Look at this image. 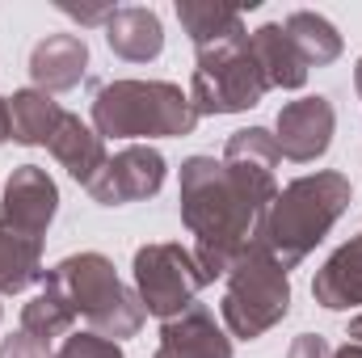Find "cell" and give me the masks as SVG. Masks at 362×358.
Listing matches in <instances>:
<instances>
[{
	"mask_svg": "<svg viewBox=\"0 0 362 358\" xmlns=\"http://www.w3.org/2000/svg\"><path fill=\"white\" fill-rule=\"evenodd\" d=\"M286 358H333V350H329V342H325L320 333H299V337L291 342Z\"/></svg>",
	"mask_w": 362,
	"mask_h": 358,
	"instance_id": "obj_24",
	"label": "cell"
},
{
	"mask_svg": "<svg viewBox=\"0 0 362 358\" xmlns=\"http://www.w3.org/2000/svg\"><path fill=\"white\" fill-rule=\"evenodd\" d=\"M346 337H350L354 346H362V312L354 316V321H350V333H346Z\"/></svg>",
	"mask_w": 362,
	"mask_h": 358,
	"instance_id": "obj_26",
	"label": "cell"
},
{
	"mask_svg": "<svg viewBox=\"0 0 362 358\" xmlns=\"http://www.w3.org/2000/svg\"><path fill=\"white\" fill-rule=\"evenodd\" d=\"M135 295L144 304L148 316L173 321L185 308L198 304V291L206 287V274L194 262V249H185L177 241H156L135 249Z\"/></svg>",
	"mask_w": 362,
	"mask_h": 358,
	"instance_id": "obj_7",
	"label": "cell"
},
{
	"mask_svg": "<svg viewBox=\"0 0 362 358\" xmlns=\"http://www.w3.org/2000/svg\"><path fill=\"white\" fill-rule=\"evenodd\" d=\"M274 144H278V156L295 161V165H308V161H320L333 144V131H337V114H333V101L329 97H299V101H286L278 110V122H274Z\"/></svg>",
	"mask_w": 362,
	"mask_h": 358,
	"instance_id": "obj_10",
	"label": "cell"
},
{
	"mask_svg": "<svg viewBox=\"0 0 362 358\" xmlns=\"http://www.w3.org/2000/svg\"><path fill=\"white\" fill-rule=\"evenodd\" d=\"M177 21L185 25L189 42H194L198 51L219 47V42H232V38H245V17H240V8H228V4L181 0L177 4Z\"/></svg>",
	"mask_w": 362,
	"mask_h": 358,
	"instance_id": "obj_18",
	"label": "cell"
},
{
	"mask_svg": "<svg viewBox=\"0 0 362 358\" xmlns=\"http://www.w3.org/2000/svg\"><path fill=\"white\" fill-rule=\"evenodd\" d=\"M64 105L42 89H21L8 97V139L25 148H47L55 127L64 122Z\"/></svg>",
	"mask_w": 362,
	"mask_h": 358,
	"instance_id": "obj_16",
	"label": "cell"
},
{
	"mask_svg": "<svg viewBox=\"0 0 362 358\" xmlns=\"http://www.w3.org/2000/svg\"><path fill=\"white\" fill-rule=\"evenodd\" d=\"M89 47L81 34H47L30 51V81L42 93H68L85 81Z\"/></svg>",
	"mask_w": 362,
	"mask_h": 358,
	"instance_id": "obj_12",
	"label": "cell"
},
{
	"mask_svg": "<svg viewBox=\"0 0 362 358\" xmlns=\"http://www.w3.org/2000/svg\"><path fill=\"white\" fill-rule=\"evenodd\" d=\"M72 325H76V312H72V304L55 291V287H47L42 282V291L21 308V329L30 333V337H38V342H55V337H68L72 333Z\"/></svg>",
	"mask_w": 362,
	"mask_h": 358,
	"instance_id": "obj_21",
	"label": "cell"
},
{
	"mask_svg": "<svg viewBox=\"0 0 362 358\" xmlns=\"http://www.w3.org/2000/svg\"><path fill=\"white\" fill-rule=\"evenodd\" d=\"M105 42L118 59L148 64L165 51V30H160V17L152 8L127 4V8H114V17L105 21Z\"/></svg>",
	"mask_w": 362,
	"mask_h": 358,
	"instance_id": "obj_13",
	"label": "cell"
},
{
	"mask_svg": "<svg viewBox=\"0 0 362 358\" xmlns=\"http://www.w3.org/2000/svg\"><path fill=\"white\" fill-rule=\"evenodd\" d=\"M354 89H358V97H362V55H358V68H354Z\"/></svg>",
	"mask_w": 362,
	"mask_h": 358,
	"instance_id": "obj_28",
	"label": "cell"
},
{
	"mask_svg": "<svg viewBox=\"0 0 362 358\" xmlns=\"http://www.w3.org/2000/svg\"><path fill=\"white\" fill-rule=\"evenodd\" d=\"M350 198H354V185L346 173H337V169L303 173L286 190H278V198L262 219L257 241L270 249V258L282 270H295L329 236V228L350 211Z\"/></svg>",
	"mask_w": 362,
	"mask_h": 358,
	"instance_id": "obj_2",
	"label": "cell"
},
{
	"mask_svg": "<svg viewBox=\"0 0 362 358\" xmlns=\"http://www.w3.org/2000/svg\"><path fill=\"white\" fill-rule=\"evenodd\" d=\"M278 144L266 127L236 131L223 156H189L181 165V224L194 236V262L206 282L228 278L236 258L257 241L278 198Z\"/></svg>",
	"mask_w": 362,
	"mask_h": 358,
	"instance_id": "obj_1",
	"label": "cell"
},
{
	"mask_svg": "<svg viewBox=\"0 0 362 358\" xmlns=\"http://www.w3.org/2000/svg\"><path fill=\"white\" fill-rule=\"evenodd\" d=\"M8 139V97H0V144Z\"/></svg>",
	"mask_w": 362,
	"mask_h": 358,
	"instance_id": "obj_25",
	"label": "cell"
},
{
	"mask_svg": "<svg viewBox=\"0 0 362 358\" xmlns=\"http://www.w3.org/2000/svg\"><path fill=\"white\" fill-rule=\"evenodd\" d=\"M165 185V156L148 144H131L105 161V169L89 181V198L97 207H127L160 194Z\"/></svg>",
	"mask_w": 362,
	"mask_h": 358,
	"instance_id": "obj_9",
	"label": "cell"
},
{
	"mask_svg": "<svg viewBox=\"0 0 362 358\" xmlns=\"http://www.w3.org/2000/svg\"><path fill=\"white\" fill-rule=\"evenodd\" d=\"M249 47H253V55H257V64H262L270 89H303V81H308V64L299 59V51L291 47L286 30H282L278 21L262 25L257 34H249Z\"/></svg>",
	"mask_w": 362,
	"mask_h": 358,
	"instance_id": "obj_17",
	"label": "cell"
},
{
	"mask_svg": "<svg viewBox=\"0 0 362 358\" xmlns=\"http://www.w3.org/2000/svg\"><path fill=\"white\" fill-rule=\"evenodd\" d=\"M266 93H270V81H266V72H262V64L249 47V34L198 51V68H194V81H189V105H194L198 118L202 114L253 110V105H262Z\"/></svg>",
	"mask_w": 362,
	"mask_h": 358,
	"instance_id": "obj_6",
	"label": "cell"
},
{
	"mask_svg": "<svg viewBox=\"0 0 362 358\" xmlns=\"http://www.w3.org/2000/svg\"><path fill=\"white\" fill-rule=\"evenodd\" d=\"M55 211H59V185L51 181L47 169L38 165L13 169V178L4 181V198H0V232L42 241Z\"/></svg>",
	"mask_w": 362,
	"mask_h": 358,
	"instance_id": "obj_8",
	"label": "cell"
},
{
	"mask_svg": "<svg viewBox=\"0 0 362 358\" xmlns=\"http://www.w3.org/2000/svg\"><path fill=\"white\" fill-rule=\"evenodd\" d=\"M156 358H232V337L215 325L206 304H194L181 316L165 321Z\"/></svg>",
	"mask_w": 362,
	"mask_h": 358,
	"instance_id": "obj_11",
	"label": "cell"
},
{
	"mask_svg": "<svg viewBox=\"0 0 362 358\" xmlns=\"http://www.w3.org/2000/svg\"><path fill=\"white\" fill-rule=\"evenodd\" d=\"M47 152H51L72 178L81 181L85 190H89V181L105 169V161H110V156H105V139L93 131L89 122H81L76 114H64V122L55 127Z\"/></svg>",
	"mask_w": 362,
	"mask_h": 358,
	"instance_id": "obj_14",
	"label": "cell"
},
{
	"mask_svg": "<svg viewBox=\"0 0 362 358\" xmlns=\"http://www.w3.org/2000/svg\"><path fill=\"white\" fill-rule=\"evenodd\" d=\"M55 358H122V350H118V342L97 337V333H68Z\"/></svg>",
	"mask_w": 362,
	"mask_h": 358,
	"instance_id": "obj_22",
	"label": "cell"
},
{
	"mask_svg": "<svg viewBox=\"0 0 362 358\" xmlns=\"http://www.w3.org/2000/svg\"><path fill=\"white\" fill-rule=\"evenodd\" d=\"M42 282L55 287L72 304L76 321L81 316L89 321V329L97 337L122 342V337H135L144 329V316L148 312H144L139 295L114 274V262L101 258V253H72V258H64L55 270H47Z\"/></svg>",
	"mask_w": 362,
	"mask_h": 358,
	"instance_id": "obj_4",
	"label": "cell"
},
{
	"mask_svg": "<svg viewBox=\"0 0 362 358\" xmlns=\"http://www.w3.org/2000/svg\"><path fill=\"white\" fill-rule=\"evenodd\" d=\"M42 278V241L0 232V295H17Z\"/></svg>",
	"mask_w": 362,
	"mask_h": 358,
	"instance_id": "obj_20",
	"label": "cell"
},
{
	"mask_svg": "<svg viewBox=\"0 0 362 358\" xmlns=\"http://www.w3.org/2000/svg\"><path fill=\"white\" fill-rule=\"evenodd\" d=\"M198 114L189 93L169 81H105L93 89V131L101 139H152V135H189Z\"/></svg>",
	"mask_w": 362,
	"mask_h": 358,
	"instance_id": "obj_3",
	"label": "cell"
},
{
	"mask_svg": "<svg viewBox=\"0 0 362 358\" xmlns=\"http://www.w3.org/2000/svg\"><path fill=\"white\" fill-rule=\"evenodd\" d=\"M282 30H286L291 47L299 51V59H303L308 68H325V64H333V59L341 55V34H337V25H333L329 17H320V13L295 8V13L282 21Z\"/></svg>",
	"mask_w": 362,
	"mask_h": 358,
	"instance_id": "obj_19",
	"label": "cell"
},
{
	"mask_svg": "<svg viewBox=\"0 0 362 358\" xmlns=\"http://www.w3.org/2000/svg\"><path fill=\"white\" fill-rule=\"evenodd\" d=\"M0 358H55V354H51V346H47V342L30 337V333L21 329V333H13V337H4V342H0Z\"/></svg>",
	"mask_w": 362,
	"mask_h": 358,
	"instance_id": "obj_23",
	"label": "cell"
},
{
	"mask_svg": "<svg viewBox=\"0 0 362 358\" xmlns=\"http://www.w3.org/2000/svg\"><path fill=\"white\" fill-rule=\"evenodd\" d=\"M312 295L320 308L329 312H346V308H358L362 304V232L354 241H346L312 282Z\"/></svg>",
	"mask_w": 362,
	"mask_h": 358,
	"instance_id": "obj_15",
	"label": "cell"
},
{
	"mask_svg": "<svg viewBox=\"0 0 362 358\" xmlns=\"http://www.w3.org/2000/svg\"><path fill=\"white\" fill-rule=\"evenodd\" d=\"M219 312H223L228 333L245 337V342L270 333L274 325L291 312V278L270 258V249L262 241H253L236 258V266L228 270V287H223Z\"/></svg>",
	"mask_w": 362,
	"mask_h": 358,
	"instance_id": "obj_5",
	"label": "cell"
},
{
	"mask_svg": "<svg viewBox=\"0 0 362 358\" xmlns=\"http://www.w3.org/2000/svg\"><path fill=\"white\" fill-rule=\"evenodd\" d=\"M333 358H362V346H354V342H350V346H341Z\"/></svg>",
	"mask_w": 362,
	"mask_h": 358,
	"instance_id": "obj_27",
	"label": "cell"
}]
</instances>
